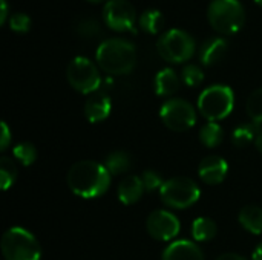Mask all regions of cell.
I'll use <instances>...</instances> for the list:
<instances>
[{"mask_svg":"<svg viewBox=\"0 0 262 260\" xmlns=\"http://www.w3.org/2000/svg\"><path fill=\"white\" fill-rule=\"evenodd\" d=\"M216 260H247L246 257L239 256V254H235V253H226V254H221Z\"/></svg>","mask_w":262,"mask_h":260,"instance_id":"33","label":"cell"},{"mask_svg":"<svg viewBox=\"0 0 262 260\" xmlns=\"http://www.w3.org/2000/svg\"><path fill=\"white\" fill-rule=\"evenodd\" d=\"M2 254L5 260H40L41 248L37 239L25 228L12 227L2 236Z\"/></svg>","mask_w":262,"mask_h":260,"instance_id":"4","label":"cell"},{"mask_svg":"<svg viewBox=\"0 0 262 260\" xmlns=\"http://www.w3.org/2000/svg\"><path fill=\"white\" fill-rule=\"evenodd\" d=\"M259 132H261L259 124H256L253 121L252 123L241 124V126H238L233 130V133H232V143L238 149H243V147L249 146L253 139H256V136H258Z\"/></svg>","mask_w":262,"mask_h":260,"instance_id":"19","label":"cell"},{"mask_svg":"<svg viewBox=\"0 0 262 260\" xmlns=\"http://www.w3.org/2000/svg\"><path fill=\"white\" fill-rule=\"evenodd\" d=\"M75 31L80 37L84 38H94L101 34V26L95 18H83L81 21L77 23Z\"/></svg>","mask_w":262,"mask_h":260,"instance_id":"27","label":"cell"},{"mask_svg":"<svg viewBox=\"0 0 262 260\" xmlns=\"http://www.w3.org/2000/svg\"><path fill=\"white\" fill-rule=\"evenodd\" d=\"M103 20L114 31L137 34V11L129 0H107L103 8Z\"/></svg>","mask_w":262,"mask_h":260,"instance_id":"10","label":"cell"},{"mask_svg":"<svg viewBox=\"0 0 262 260\" xmlns=\"http://www.w3.org/2000/svg\"><path fill=\"white\" fill-rule=\"evenodd\" d=\"M181 78L183 81L189 86V87H196L203 83L204 80V72L200 66L196 64H187L184 66L183 72H181Z\"/></svg>","mask_w":262,"mask_h":260,"instance_id":"28","label":"cell"},{"mask_svg":"<svg viewBox=\"0 0 262 260\" xmlns=\"http://www.w3.org/2000/svg\"><path fill=\"white\" fill-rule=\"evenodd\" d=\"M157 49L166 61L184 63L195 54V40L184 29L173 28L160 35Z\"/></svg>","mask_w":262,"mask_h":260,"instance_id":"6","label":"cell"},{"mask_svg":"<svg viewBox=\"0 0 262 260\" xmlns=\"http://www.w3.org/2000/svg\"><path fill=\"white\" fill-rule=\"evenodd\" d=\"M89 2H92V3H100V2H104V0H89Z\"/></svg>","mask_w":262,"mask_h":260,"instance_id":"36","label":"cell"},{"mask_svg":"<svg viewBox=\"0 0 262 260\" xmlns=\"http://www.w3.org/2000/svg\"><path fill=\"white\" fill-rule=\"evenodd\" d=\"M11 143V132L6 123H2V136H0V150H6Z\"/></svg>","mask_w":262,"mask_h":260,"instance_id":"31","label":"cell"},{"mask_svg":"<svg viewBox=\"0 0 262 260\" xmlns=\"http://www.w3.org/2000/svg\"><path fill=\"white\" fill-rule=\"evenodd\" d=\"M235 106V93L226 84H213L204 89L198 98V110L209 121H220L230 115Z\"/></svg>","mask_w":262,"mask_h":260,"instance_id":"5","label":"cell"},{"mask_svg":"<svg viewBox=\"0 0 262 260\" xmlns=\"http://www.w3.org/2000/svg\"><path fill=\"white\" fill-rule=\"evenodd\" d=\"M160 116L164 126L173 132H186L196 123L195 107L183 98L167 100L160 109Z\"/></svg>","mask_w":262,"mask_h":260,"instance_id":"9","label":"cell"},{"mask_svg":"<svg viewBox=\"0 0 262 260\" xmlns=\"http://www.w3.org/2000/svg\"><path fill=\"white\" fill-rule=\"evenodd\" d=\"M144 192H146V188L141 181V176L129 175L118 185V199L124 205H132L141 199Z\"/></svg>","mask_w":262,"mask_h":260,"instance_id":"16","label":"cell"},{"mask_svg":"<svg viewBox=\"0 0 262 260\" xmlns=\"http://www.w3.org/2000/svg\"><path fill=\"white\" fill-rule=\"evenodd\" d=\"M252 259L253 260H262V242L255 248V251H253V256H252Z\"/></svg>","mask_w":262,"mask_h":260,"instance_id":"34","label":"cell"},{"mask_svg":"<svg viewBox=\"0 0 262 260\" xmlns=\"http://www.w3.org/2000/svg\"><path fill=\"white\" fill-rule=\"evenodd\" d=\"M200 188L198 185L186 176H177L172 179L164 181L160 196L164 205L177 210H184L192 207L200 199Z\"/></svg>","mask_w":262,"mask_h":260,"instance_id":"7","label":"cell"},{"mask_svg":"<svg viewBox=\"0 0 262 260\" xmlns=\"http://www.w3.org/2000/svg\"><path fill=\"white\" fill-rule=\"evenodd\" d=\"M227 172H229V166L226 159L221 156H215V155L204 158L198 166V175L201 181L209 185L221 184L226 179Z\"/></svg>","mask_w":262,"mask_h":260,"instance_id":"12","label":"cell"},{"mask_svg":"<svg viewBox=\"0 0 262 260\" xmlns=\"http://www.w3.org/2000/svg\"><path fill=\"white\" fill-rule=\"evenodd\" d=\"M14 158L23 166H31L37 159V149L32 143H20L14 147Z\"/></svg>","mask_w":262,"mask_h":260,"instance_id":"25","label":"cell"},{"mask_svg":"<svg viewBox=\"0 0 262 260\" xmlns=\"http://www.w3.org/2000/svg\"><path fill=\"white\" fill-rule=\"evenodd\" d=\"M111 110H112L111 98L101 92L92 93L84 104V115L91 123L104 121L111 115Z\"/></svg>","mask_w":262,"mask_h":260,"instance_id":"13","label":"cell"},{"mask_svg":"<svg viewBox=\"0 0 262 260\" xmlns=\"http://www.w3.org/2000/svg\"><path fill=\"white\" fill-rule=\"evenodd\" d=\"M66 182L74 195L84 199H94L107 192L111 185V173L104 164L78 161L69 169Z\"/></svg>","mask_w":262,"mask_h":260,"instance_id":"1","label":"cell"},{"mask_svg":"<svg viewBox=\"0 0 262 260\" xmlns=\"http://www.w3.org/2000/svg\"><path fill=\"white\" fill-rule=\"evenodd\" d=\"M229 51V43L223 37H212L206 40L200 49V60L204 66H213L221 61Z\"/></svg>","mask_w":262,"mask_h":260,"instance_id":"15","label":"cell"},{"mask_svg":"<svg viewBox=\"0 0 262 260\" xmlns=\"http://www.w3.org/2000/svg\"><path fill=\"white\" fill-rule=\"evenodd\" d=\"M8 18V2L0 0V25H3Z\"/></svg>","mask_w":262,"mask_h":260,"instance_id":"32","label":"cell"},{"mask_svg":"<svg viewBox=\"0 0 262 260\" xmlns=\"http://www.w3.org/2000/svg\"><path fill=\"white\" fill-rule=\"evenodd\" d=\"M130 156L127 152L118 150V152H112L111 155L106 156L104 161V167L107 169V172L111 175H121L126 173L130 169Z\"/></svg>","mask_w":262,"mask_h":260,"instance_id":"22","label":"cell"},{"mask_svg":"<svg viewBox=\"0 0 262 260\" xmlns=\"http://www.w3.org/2000/svg\"><path fill=\"white\" fill-rule=\"evenodd\" d=\"M17 178V167L11 158L3 156L0 159V184L3 190H8Z\"/></svg>","mask_w":262,"mask_h":260,"instance_id":"24","label":"cell"},{"mask_svg":"<svg viewBox=\"0 0 262 260\" xmlns=\"http://www.w3.org/2000/svg\"><path fill=\"white\" fill-rule=\"evenodd\" d=\"M255 2H258L259 5H262V0H255Z\"/></svg>","mask_w":262,"mask_h":260,"instance_id":"37","label":"cell"},{"mask_svg":"<svg viewBox=\"0 0 262 260\" xmlns=\"http://www.w3.org/2000/svg\"><path fill=\"white\" fill-rule=\"evenodd\" d=\"M141 181H143L144 188H146L147 192L161 190V187H163V184H164L163 178H161L157 172H154V170H146V172L143 173V176H141Z\"/></svg>","mask_w":262,"mask_h":260,"instance_id":"30","label":"cell"},{"mask_svg":"<svg viewBox=\"0 0 262 260\" xmlns=\"http://www.w3.org/2000/svg\"><path fill=\"white\" fill-rule=\"evenodd\" d=\"M155 93L160 97H169L173 95L178 89H180V78L177 75V72L170 67H164L161 69L157 75H155Z\"/></svg>","mask_w":262,"mask_h":260,"instance_id":"17","label":"cell"},{"mask_svg":"<svg viewBox=\"0 0 262 260\" xmlns=\"http://www.w3.org/2000/svg\"><path fill=\"white\" fill-rule=\"evenodd\" d=\"M255 143H256V147H258V150H259V152L262 153V129H261V132L258 133V136H256Z\"/></svg>","mask_w":262,"mask_h":260,"instance_id":"35","label":"cell"},{"mask_svg":"<svg viewBox=\"0 0 262 260\" xmlns=\"http://www.w3.org/2000/svg\"><path fill=\"white\" fill-rule=\"evenodd\" d=\"M200 141L209 147V149H215L223 143V129L218 123L209 121L207 124H204L200 129Z\"/></svg>","mask_w":262,"mask_h":260,"instance_id":"23","label":"cell"},{"mask_svg":"<svg viewBox=\"0 0 262 260\" xmlns=\"http://www.w3.org/2000/svg\"><path fill=\"white\" fill-rule=\"evenodd\" d=\"M218 227L213 219L210 218H198L192 224V236L198 242L212 241L216 236Z\"/></svg>","mask_w":262,"mask_h":260,"instance_id":"20","label":"cell"},{"mask_svg":"<svg viewBox=\"0 0 262 260\" xmlns=\"http://www.w3.org/2000/svg\"><path fill=\"white\" fill-rule=\"evenodd\" d=\"M69 84L80 93H95L101 84L98 67L86 57H75L66 69Z\"/></svg>","mask_w":262,"mask_h":260,"instance_id":"8","label":"cell"},{"mask_svg":"<svg viewBox=\"0 0 262 260\" xmlns=\"http://www.w3.org/2000/svg\"><path fill=\"white\" fill-rule=\"evenodd\" d=\"M246 110L250 116V120L256 124L262 123V87L256 89L255 92L250 93L247 104H246Z\"/></svg>","mask_w":262,"mask_h":260,"instance_id":"26","label":"cell"},{"mask_svg":"<svg viewBox=\"0 0 262 260\" xmlns=\"http://www.w3.org/2000/svg\"><path fill=\"white\" fill-rule=\"evenodd\" d=\"M146 228H147V233L154 239L166 242V241H172L173 238L178 236L181 225H180L178 218L175 215H172L170 211L155 210L147 216Z\"/></svg>","mask_w":262,"mask_h":260,"instance_id":"11","label":"cell"},{"mask_svg":"<svg viewBox=\"0 0 262 260\" xmlns=\"http://www.w3.org/2000/svg\"><path fill=\"white\" fill-rule=\"evenodd\" d=\"M163 260H204V254L196 244L190 241H177L164 250Z\"/></svg>","mask_w":262,"mask_h":260,"instance_id":"14","label":"cell"},{"mask_svg":"<svg viewBox=\"0 0 262 260\" xmlns=\"http://www.w3.org/2000/svg\"><path fill=\"white\" fill-rule=\"evenodd\" d=\"M239 224L252 234H262V208L258 205H247L239 211Z\"/></svg>","mask_w":262,"mask_h":260,"instance_id":"18","label":"cell"},{"mask_svg":"<svg viewBox=\"0 0 262 260\" xmlns=\"http://www.w3.org/2000/svg\"><path fill=\"white\" fill-rule=\"evenodd\" d=\"M212 28L221 34H236L246 21V11L239 0H212L207 8Z\"/></svg>","mask_w":262,"mask_h":260,"instance_id":"3","label":"cell"},{"mask_svg":"<svg viewBox=\"0 0 262 260\" xmlns=\"http://www.w3.org/2000/svg\"><path fill=\"white\" fill-rule=\"evenodd\" d=\"M163 23H164V17H163V12L158 11V9H154V8H149V9H144L138 18V25L143 31L149 32V34H157L161 31L163 28Z\"/></svg>","mask_w":262,"mask_h":260,"instance_id":"21","label":"cell"},{"mask_svg":"<svg viewBox=\"0 0 262 260\" xmlns=\"http://www.w3.org/2000/svg\"><path fill=\"white\" fill-rule=\"evenodd\" d=\"M95 58L104 72L124 75L132 72L137 64V49L135 44L126 38H107L98 44Z\"/></svg>","mask_w":262,"mask_h":260,"instance_id":"2","label":"cell"},{"mask_svg":"<svg viewBox=\"0 0 262 260\" xmlns=\"http://www.w3.org/2000/svg\"><path fill=\"white\" fill-rule=\"evenodd\" d=\"M9 28L17 34H26L31 28V18L25 12H15L9 17Z\"/></svg>","mask_w":262,"mask_h":260,"instance_id":"29","label":"cell"}]
</instances>
